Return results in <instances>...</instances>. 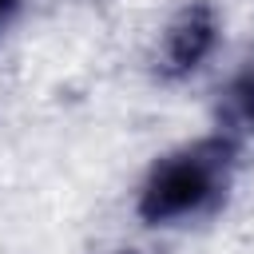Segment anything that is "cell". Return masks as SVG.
Returning <instances> with one entry per match:
<instances>
[{
	"label": "cell",
	"mask_w": 254,
	"mask_h": 254,
	"mask_svg": "<svg viewBox=\"0 0 254 254\" xmlns=\"http://www.w3.org/2000/svg\"><path fill=\"white\" fill-rule=\"evenodd\" d=\"M242 143L210 131L163 151L135 190V218L151 230H187L214 218L234 190Z\"/></svg>",
	"instance_id": "6da1fadb"
},
{
	"label": "cell",
	"mask_w": 254,
	"mask_h": 254,
	"mask_svg": "<svg viewBox=\"0 0 254 254\" xmlns=\"http://www.w3.org/2000/svg\"><path fill=\"white\" fill-rule=\"evenodd\" d=\"M222 44V16L210 0H187L163 28L155 48V75L163 83H183L198 75Z\"/></svg>",
	"instance_id": "7a4b0ae2"
},
{
	"label": "cell",
	"mask_w": 254,
	"mask_h": 254,
	"mask_svg": "<svg viewBox=\"0 0 254 254\" xmlns=\"http://www.w3.org/2000/svg\"><path fill=\"white\" fill-rule=\"evenodd\" d=\"M214 131L246 143L254 139V60L226 75L214 95Z\"/></svg>",
	"instance_id": "3957f363"
},
{
	"label": "cell",
	"mask_w": 254,
	"mask_h": 254,
	"mask_svg": "<svg viewBox=\"0 0 254 254\" xmlns=\"http://www.w3.org/2000/svg\"><path fill=\"white\" fill-rule=\"evenodd\" d=\"M20 12H24V0H0V40L12 32V24L20 20Z\"/></svg>",
	"instance_id": "277c9868"
},
{
	"label": "cell",
	"mask_w": 254,
	"mask_h": 254,
	"mask_svg": "<svg viewBox=\"0 0 254 254\" xmlns=\"http://www.w3.org/2000/svg\"><path fill=\"white\" fill-rule=\"evenodd\" d=\"M111 254H131V250H111Z\"/></svg>",
	"instance_id": "5b68a950"
}]
</instances>
